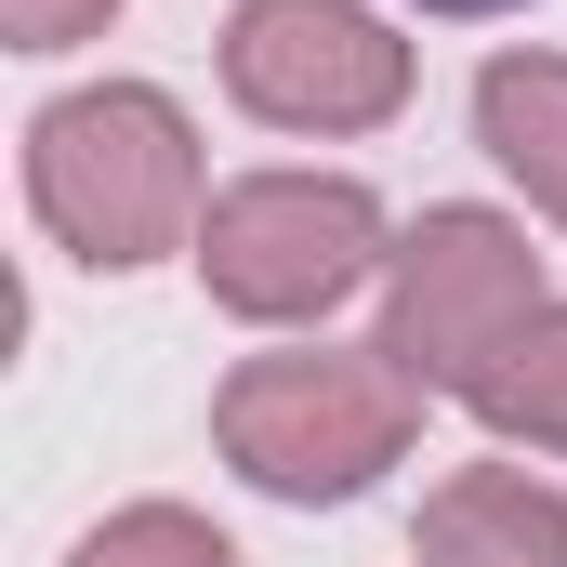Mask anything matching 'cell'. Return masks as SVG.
<instances>
[{
    "label": "cell",
    "mask_w": 567,
    "mask_h": 567,
    "mask_svg": "<svg viewBox=\"0 0 567 567\" xmlns=\"http://www.w3.org/2000/svg\"><path fill=\"white\" fill-rule=\"evenodd\" d=\"M27 198H40V225H53L80 265L198 251V212H212L185 106L145 93V80H93V93L40 106V120H27Z\"/></svg>",
    "instance_id": "obj_1"
},
{
    "label": "cell",
    "mask_w": 567,
    "mask_h": 567,
    "mask_svg": "<svg viewBox=\"0 0 567 567\" xmlns=\"http://www.w3.org/2000/svg\"><path fill=\"white\" fill-rule=\"evenodd\" d=\"M225 462L251 475V488H278V502H357L410 423H423V383L370 343V357H251L238 383H225Z\"/></svg>",
    "instance_id": "obj_2"
},
{
    "label": "cell",
    "mask_w": 567,
    "mask_h": 567,
    "mask_svg": "<svg viewBox=\"0 0 567 567\" xmlns=\"http://www.w3.org/2000/svg\"><path fill=\"white\" fill-rule=\"evenodd\" d=\"M370 265H383V198L343 185V172H238L198 212V278H212L225 317H251V330L330 317Z\"/></svg>",
    "instance_id": "obj_3"
},
{
    "label": "cell",
    "mask_w": 567,
    "mask_h": 567,
    "mask_svg": "<svg viewBox=\"0 0 567 567\" xmlns=\"http://www.w3.org/2000/svg\"><path fill=\"white\" fill-rule=\"evenodd\" d=\"M225 93L265 133H383L410 106V40L357 0H238Z\"/></svg>",
    "instance_id": "obj_4"
},
{
    "label": "cell",
    "mask_w": 567,
    "mask_h": 567,
    "mask_svg": "<svg viewBox=\"0 0 567 567\" xmlns=\"http://www.w3.org/2000/svg\"><path fill=\"white\" fill-rule=\"evenodd\" d=\"M528 317H542V251H528L502 212H423V238L396 251L383 357H396L423 396H462Z\"/></svg>",
    "instance_id": "obj_5"
},
{
    "label": "cell",
    "mask_w": 567,
    "mask_h": 567,
    "mask_svg": "<svg viewBox=\"0 0 567 567\" xmlns=\"http://www.w3.org/2000/svg\"><path fill=\"white\" fill-rule=\"evenodd\" d=\"M423 567H567V502L528 462H462L423 515Z\"/></svg>",
    "instance_id": "obj_6"
},
{
    "label": "cell",
    "mask_w": 567,
    "mask_h": 567,
    "mask_svg": "<svg viewBox=\"0 0 567 567\" xmlns=\"http://www.w3.org/2000/svg\"><path fill=\"white\" fill-rule=\"evenodd\" d=\"M475 133H488V158L567 225V53H502V66L475 80Z\"/></svg>",
    "instance_id": "obj_7"
},
{
    "label": "cell",
    "mask_w": 567,
    "mask_h": 567,
    "mask_svg": "<svg viewBox=\"0 0 567 567\" xmlns=\"http://www.w3.org/2000/svg\"><path fill=\"white\" fill-rule=\"evenodd\" d=\"M462 410L488 435H528V449H567V303H542L475 383H462Z\"/></svg>",
    "instance_id": "obj_8"
},
{
    "label": "cell",
    "mask_w": 567,
    "mask_h": 567,
    "mask_svg": "<svg viewBox=\"0 0 567 567\" xmlns=\"http://www.w3.org/2000/svg\"><path fill=\"white\" fill-rule=\"evenodd\" d=\"M66 567H238V555H225V528H198L185 502H133V515H106Z\"/></svg>",
    "instance_id": "obj_9"
},
{
    "label": "cell",
    "mask_w": 567,
    "mask_h": 567,
    "mask_svg": "<svg viewBox=\"0 0 567 567\" xmlns=\"http://www.w3.org/2000/svg\"><path fill=\"white\" fill-rule=\"evenodd\" d=\"M120 0H0V27H13V53H66L80 27H106Z\"/></svg>",
    "instance_id": "obj_10"
},
{
    "label": "cell",
    "mask_w": 567,
    "mask_h": 567,
    "mask_svg": "<svg viewBox=\"0 0 567 567\" xmlns=\"http://www.w3.org/2000/svg\"><path fill=\"white\" fill-rule=\"evenodd\" d=\"M423 13H528V0H423Z\"/></svg>",
    "instance_id": "obj_11"
}]
</instances>
